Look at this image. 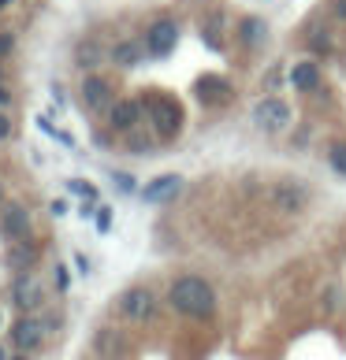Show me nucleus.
Returning a JSON list of instances; mask_svg holds the SVG:
<instances>
[{
  "instance_id": "obj_20",
  "label": "nucleus",
  "mask_w": 346,
  "mask_h": 360,
  "mask_svg": "<svg viewBox=\"0 0 346 360\" xmlns=\"http://www.w3.org/2000/svg\"><path fill=\"white\" fill-rule=\"evenodd\" d=\"M68 186H71V193H78V197H86V201H93V186H89L86 179H71Z\"/></svg>"
},
{
  "instance_id": "obj_25",
  "label": "nucleus",
  "mask_w": 346,
  "mask_h": 360,
  "mask_svg": "<svg viewBox=\"0 0 346 360\" xmlns=\"http://www.w3.org/2000/svg\"><path fill=\"white\" fill-rule=\"evenodd\" d=\"M116 182H119V190H127V193H130V190H135V179H127V175H119Z\"/></svg>"
},
{
  "instance_id": "obj_12",
  "label": "nucleus",
  "mask_w": 346,
  "mask_h": 360,
  "mask_svg": "<svg viewBox=\"0 0 346 360\" xmlns=\"http://www.w3.org/2000/svg\"><path fill=\"white\" fill-rule=\"evenodd\" d=\"M183 190V179L179 175H161V179H153L149 186H145V201H168V197H175Z\"/></svg>"
},
{
  "instance_id": "obj_22",
  "label": "nucleus",
  "mask_w": 346,
  "mask_h": 360,
  "mask_svg": "<svg viewBox=\"0 0 346 360\" xmlns=\"http://www.w3.org/2000/svg\"><path fill=\"white\" fill-rule=\"evenodd\" d=\"M97 226H101V231H109V226H112V208H101L97 212Z\"/></svg>"
},
{
  "instance_id": "obj_30",
  "label": "nucleus",
  "mask_w": 346,
  "mask_h": 360,
  "mask_svg": "<svg viewBox=\"0 0 346 360\" xmlns=\"http://www.w3.org/2000/svg\"><path fill=\"white\" fill-rule=\"evenodd\" d=\"M0 360H8V356H4V349H0Z\"/></svg>"
},
{
  "instance_id": "obj_23",
  "label": "nucleus",
  "mask_w": 346,
  "mask_h": 360,
  "mask_svg": "<svg viewBox=\"0 0 346 360\" xmlns=\"http://www.w3.org/2000/svg\"><path fill=\"white\" fill-rule=\"evenodd\" d=\"M8 134H11V123H8V115H4V112H0V141H4Z\"/></svg>"
},
{
  "instance_id": "obj_2",
  "label": "nucleus",
  "mask_w": 346,
  "mask_h": 360,
  "mask_svg": "<svg viewBox=\"0 0 346 360\" xmlns=\"http://www.w3.org/2000/svg\"><path fill=\"white\" fill-rule=\"evenodd\" d=\"M145 112H149L153 130H156V138H161V141H171L183 130V108H179L175 97H168V93L145 101Z\"/></svg>"
},
{
  "instance_id": "obj_26",
  "label": "nucleus",
  "mask_w": 346,
  "mask_h": 360,
  "mask_svg": "<svg viewBox=\"0 0 346 360\" xmlns=\"http://www.w3.org/2000/svg\"><path fill=\"white\" fill-rule=\"evenodd\" d=\"M335 15H339V19H346V0H335Z\"/></svg>"
},
{
  "instance_id": "obj_17",
  "label": "nucleus",
  "mask_w": 346,
  "mask_h": 360,
  "mask_svg": "<svg viewBox=\"0 0 346 360\" xmlns=\"http://www.w3.org/2000/svg\"><path fill=\"white\" fill-rule=\"evenodd\" d=\"M197 89H202V101H205V104H216V101H228V97H231V86L220 82V78H202V82H197Z\"/></svg>"
},
{
  "instance_id": "obj_7",
  "label": "nucleus",
  "mask_w": 346,
  "mask_h": 360,
  "mask_svg": "<svg viewBox=\"0 0 346 360\" xmlns=\"http://www.w3.org/2000/svg\"><path fill=\"white\" fill-rule=\"evenodd\" d=\"M175 41H179V26L171 19H156L149 26V34H145V45H149L153 56H168V52L175 49Z\"/></svg>"
},
{
  "instance_id": "obj_15",
  "label": "nucleus",
  "mask_w": 346,
  "mask_h": 360,
  "mask_svg": "<svg viewBox=\"0 0 346 360\" xmlns=\"http://www.w3.org/2000/svg\"><path fill=\"white\" fill-rule=\"evenodd\" d=\"M290 78H295V86L302 93H309V89L321 86V68H316L313 60H305V63H298V68H295V75H290Z\"/></svg>"
},
{
  "instance_id": "obj_1",
  "label": "nucleus",
  "mask_w": 346,
  "mask_h": 360,
  "mask_svg": "<svg viewBox=\"0 0 346 360\" xmlns=\"http://www.w3.org/2000/svg\"><path fill=\"white\" fill-rule=\"evenodd\" d=\"M168 301L175 304L183 316H190V319H209L212 312H216V293H212V286L205 283V278H197V275L175 278Z\"/></svg>"
},
{
  "instance_id": "obj_9",
  "label": "nucleus",
  "mask_w": 346,
  "mask_h": 360,
  "mask_svg": "<svg viewBox=\"0 0 346 360\" xmlns=\"http://www.w3.org/2000/svg\"><path fill=\"white\" fill-rule=\"evenodd\" d=\"M82 101H86V108L89 112H109L116 97H112V86L104 82L101 75H89L86 82H82Z\"/></svg>"
},
{
  "instance_id": "obj_11",
  "label": "nucleus",
  "mask_w": 346,
  "mask_h": 360,
  "mask_svg": "<svg viewBox=\"0 0 346 360\" xmlns=\"http://www.w3.org/2000/svg\"><path fill=\"white\" fill-rule=\"evenodd\" d=\"M0 231H4L11 242H26V238H30V212L23 205H8L4 216H0Z\"/></svg>"
},
{
  "instance_id": "obj_8",
  "label": "nucleus",
  "mask_w": 346,
  "mask_h": 360,
  "mask_svg": "<svg viewBox=\"0 0 346 360\" xmlns=\"http://www.w3.org/2000/svg\"><path fill=\"white\" fill-rule=\"evenodd\" d=\"M142 108H145L142 101L123 97V101H116L112 108H109V123H112L116 130H123V134H130V130L142 127Z\"/></svg>"
},
{
  "instance_id": "obj_27",
  "label": "nucleus",
  "mask_w": 346,
  "mask_h": 360,
  "mask_svg": "<svg viewBox=\"0 0 346 360\" xmlns=\"http://www.w3.org/2000/svg\"><path fill=\"white\" fill-rule=\"evenodd\" d=\"M11 360H30V356H26V353H16V356H11Z\"/></svg>"
},
{
  "instance_id": "obj_21",
  "label": "nucleus",
  "mask_w": 346,
  "mask_h": 360,
  "mask_svg": "<svg viewBox=\"0 0 346 360\" xmlns=\"http://www.w3.org/2000/svg\"><path fill=\"white\" fill-rule=\"evenodd\" d=\"M130 145H135V149L145 156V153H149V138H145V134H138V130H130Z\"/></svg>"
},
{
  "instance_id": "obj_16",
  "label": "nucleus",
  "mask_w": 346,
  "mask_h": 360,
  "mask_svg": "<svg viewBox=\"0 0 346 360\" xmlns=\"http://www.w3.org/2000/svg\"><path fill=\"white\" fill-rule=\"evenodd\" d=\"M75 63L78 68H97L101 63V41H93V37H86V41H78V49H75Z\"/></svg>"
},
{
  "instance_id": "obj_6",
  "label": "nucleus",
  "mask_w": 346,
  "mask_h": 360,
  "mask_svg": "<svg viewBox=\"0 0 346 360\" xmlns=\"http://www.w3.org/2000/svg\"><path fill=\"white\" fill-rule=\"evenodd\" d=\"M153 309H156V301H153V293L149 290H127L123 297H119V312H123L130 323H145V319L153 316Z\"/></svg>"
},
{
  "instance_id": "obj_13",
  "label": "nucleus",
  "mask_w": 346,
  "mask_h": 360,
  "mask_svg": "<svg viewBox=\"0 0 346 360\" xmlns=\"http://www.w3.org/2000/svg\"><path fill=\"white\" fill-rule=\"evenodd\" d=\"M145 49H149V45H142V41H119L112 49V63H116V68H135V63H142Z\"/></svg>"
},
{
  "instance_id": "obj_3",
  "label": "nucleus",
  "mask_w": 346,
  "mask_h": 360,
  "mask_svg": "<svg viewBox=\"0 0 346 360\" xmlns=\"http://www.w3.org/2000/svg\"><path fill=\"white\" fill-rule=\"evenodd\" d=\"M268 197H272V205H276L279 212H283V216H302L305 205H309V190H305L302 182H295V179L276 182Z\"/></svg>"
},
{
  "instance_id": "obj_10",
  "label": "nucleus",
  "mask_w": 346,
  "mask_h": 360,
  "mask_svg": "<svg viewBox=\"0 0 346 360\" xmlns=\"http://www.w3.org/2000/svg\"><path fill=\"white\" fill-rule=\"evenodd\" d=\"M45 338V327H42V319H30V316H23L16 327H11V342H16V349L19 353H30L37 349Z\"/></svg>"
},
{
  "instance_id": "obj_14",
  "label": "nucleus",
  "mask_w": 346,
  "mask_h": 360,
  "mask_svg": "<svg viewBox=\"0 0 346 360\" xmlns=\"http://www.w3.org/2000/svg\"><path fill=\"white\" fill-rule=\"evenodd\" d=\"M34 260H37V249L30 245V238H26V242H11V249H8V264H11V268L26 271Z\"/></svg>"
},
{
  "instance_id": "obj_18",
  "label": "nucleus",
  "mask_w": 346,
  "mask_h": 360,
  "mask_svg": "<svg viewBox=\"0 0 346 360\" xmlns=\"http://www.w3.org/2000/svg\"><path fill=\"white\" fill-rule=\"evenodd\" d=\"M242 30H246V41L249 45H261V37H264V22L261 19H246Z\"/></svg>"
},
{
  "instance_id": "obj_5",
  "label": "nucleus",
  "mask_w": 346,
  "mask_h": 360,
  "mask_svg": "<svg viewBox=\"0 0 346 360\" xmlns=\"http://www.w3.org/2000/svg\"><path fill=\"white\" fill-rule=\"evenodd\" d=\"M11 301H16L23 312L42 309V301H45V286H42V278H34L30 271H19V275H16V283H11Z\"/></svg>"
},
{
  "instance_id": "obj_4",
  "label": "nucleus",
  "mask_w": 346,
  "mask_h": 360,
  "mask_svg": "<svg viewBox=\"0 0 346 360\" xmlns=\"http://www.w3.org/2000/svg\"><path fill=\"white\" fill-rule=\"evenodd\" d=\"M254 123L264 130V134H279L287 123H290V108H287V101H279V97H264L257 108H254Z\"/></svg>"
},
{
  "instance_id": "obj_24",
  "label": "nucleus",
  "mask_w": 346,
  "mask_h": 360,
  "mask_svg": "<svg viewBox=\"0 0 346 360\" xmlns=\"http://www.w3.org/2000/svg\"><path fill=\"white\" fill-rule=\"evenodd\" d=\"M279 82H283V75H279V68H276V71H268V82H264V86H268V89H276Z\"/></svg>"
},
{
  "instance_id": "obj_31",
  "label": "nucleus",
  "mask_w": 346,
  "mask_h": 360,
  "mask_svg": "<svg viewBox=\"0 0 346 360\" xmlns=\"http://www.w3.org/2000/svg\"><path fill=\"white\" fill-rule=\"evenodd\" d=\"M0 201H4V190H0Z\"/></svg>"
},
{
  "instance_id": "obj_28",
  "label": "nucleus",
  "mask_w": 346,
  "mask_h": 360,
  "mask_svg": "<svg viewBox=\"0 0 346 360\" xmlns=\"http://www.w3.org/2000/svg\"><path fill=\"white\" fill-rule=\"evenodd\" d=\"M0 104H8V93L4 89H0Z\"/></svg>"
},
{
  "instance_id": "obj_29",
  "label": "nucleus",
  "mask_w": 346,
  "mask_h": 360,
  "mask_svg": "<svg viewBox=\"0 0 346 360\" xmlns=\"http://www.w3.org/2000/svg\"><path fill=\"white\" fill-rule=\"evenodd\" d=\"M4 4H11V0H0V8H4Z\"/></svg>"
},
{
  "instance_id": "obj_19",
  "label": "nucleus",
  "mask_w": 346,
  "mask_h": 360,
  "mask_svg": "<svg viewBox=\"0 0 346 360\" xmlns=\"http://www.w3.org/2000/svg\"><path fill=\"white\" fill-rule=\"evenodd\" d=\"M331 167H335L339 175H346V145H335V149H331Z\"/></svg>"
}]
</instances>
